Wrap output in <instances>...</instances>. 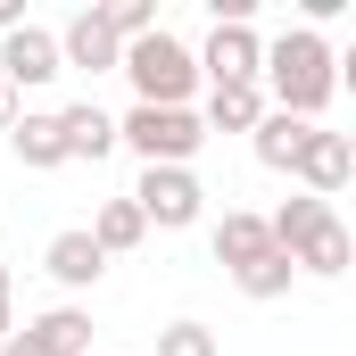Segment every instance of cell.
I'll return each instance as SVG.
<instances>
[{
    "instance_id": "1",
    "label": "cell",
    "mask_w": 356,
    "mask_h": 356,
    "mask_svg": "<svg viewBox=\"0 0 356 356\" xmlns=\"http://www.w3.org/2000/svg\"><path fill=\"white\" fill-rule=\"evenodd\" d=\"M257 91H266L273 116L315 124V116L332 108V91H340V58H332V42H323L315 25H282V33L266 42V58H257Z\"/></svg>"
},
{
    "instance_id": "9",
    "label": "cell",
    "mask_w": 356,
    "mask_h": 356,
    "mask_svg": "<svg viewBox=\"0 0 356 356\" xmlns=\"http://www.w3.org/2000/svg\"><path fill=\"white\" fill-rule=\"evenodd\" d=\"M191 58H199V75H207V83H257L266 42H257V25H216V33H207V50H191Z\"/></svg>"
},
{
    "instance_id": "13",
    "label": "cell",
    "mask_w": 356,
    "mask_h": 356,
    "mask_svg": "<svg viewBox=\"0 0 356 356\" xmlns=\"http://www.w3.org/2000/svg\"><path fill=\"white\" fill-rule=\"evenodd\" d=\"M42 273H50L58 290H91V282L108 273V257L91 249V232H83V224H75V232H58V241L42 249Z\"/></svg>"
},
{
    "instance_id": "8",
    "label": "cell",
    "mask_w": 356,
    "mask_h": 356,
    "mask_svg": "<svg viewBox=\"0 0 356 356\" xmlns=\"http://www.w3.org/2000/svg\"><path fill=\"white\" fill-rule=\"evenodd\" d=\"M0 356H91V315L83 307H50V315H33V323H17Z\"/></svg>"
},
{
    "instance_id": "4",
    "label": "cell",
    "mask_w": 356,
    "mask_h": 356,
    "mask_svg": "<svg viewBox=\"0 0 356 356\" xmlns=\"http://www.w3.org/2000/svg\"><path fill=\"white\" fill-rule=\"evenodd\" d=\"M116 141H124L141 166H191V158L207 149L199 108H124V116H116Z\"/></svg>"
},
{
    "instance_id": "17",
    "label": "cell",
    "mask_w": 356,
    "mask_h": 356,
    "mask_svg": "<svg viewBox=\"0 0 356 356\" xmlns=\"http://www.w3.org/2000/svg\"><path fill=\"white\" fill-rule=\"evenodd\" d=\"M83 232H91V249H99V257H124V249H141V241H149V224H141V207H133V199H99V216H91Z\"/></svg>"
},
{
    "instance_id": "15",
    "label": "cell",
    "mask_w": 356,
    "mask_h": 356,
    "mask_svg": "<svg viewBox=\"0 0 356 356\" xmlns=\"http://www.w3.org/2000/svg\"><path fill=\"white\" fill-rule=\"evenodd\" d=\"M273 241H266V216H249V207H224V224H216V266L224 273H241V266H257Z\"/></svg>"
},
{
    "instance_id": "21",
    "label": "cell",
    "mask_w": 356,
    "mask_h": 356,
    "mask_svg": "<svg viewBox=\"0 0 356 356\" xmlns=\"http://www.w3.org/2000/svg\"><path fill=\"white\" fill-rule=\"evenodd\" d=\"M17 332V282H8V266H0V340Z\"/></svg>"
},
{
    "instance_id": "5",
    "label": "cell",
    "mask_w": 356,
    "mask_h": 356,
    "mask_svg": "<svg viewBox=\"0 0 356 356\" xmlns=\"http://www.w3.org/2000/svg\"><path fill=\"white\" fill-rule=\"evenodd\" d=\"M133 207H141V224H158V232H191L199 216H207V191L191 166H141V182L124 191Z\"/></svg>"
},
{
    "instance_id": "6",
    "label": "cell",
    "mask_w": 356,
    "mask_h": 356,
    "mask_svg": "<svg viewBox=\"0 0 356 356\" xmlns=\"http://www.w3.org/2000/svg\"><path fill=\"white\" fill-rule=\"evenodd\" d=\"M58 75H67V67H58V33H50V25L25 17L17 33H0V83L8 91H50Z\"/></svg>"
},
{
    "instance_id": "2",
    "label": "cell",
    "mask_w": 356,
    "mask_h": 356,
    "mask_svg": "<svg viewBox=\"0 0 356 356\" xmlns=\"http://www.w3.org/2000/svg\"><path fill=\"white\" fill-rule=\"evenodd\" d=\"M266 241H273L298 273H323V282H340V273H348V257H356L348 224H340L323 199H307V191H290V199L266 216Z\"/></svg>"
},
{
    "instance_id": "10",
    "label": "cell",
    "mask_w": 356,
    "mask_h": 356,
    "mask_svg": "<svg viewBox=\"0 0 356 356\" xmlns=\"http://www.w3.org/2000/svg\"><path fill=\"white\" fill-rule=\"evenodd\" d=\"M116 58H124V42L99 25V8H75L67 25H58V67H83V75H116Z\"/></svg>"
},
{
    "instance_id": "23",
    "label": "cell",
    "mask_w": 356,
    "mask_h": 356,
    "mask_svg": "<svg viewBox=\"0 0 356 356\" xmlns=\"http://www.w3.org/2000/svg\"><path fill=\"white\" fill-rule=\"evenodd\" d=\"M8 124H17V91L0 83V133H8Z\"/></svg>"
},
{
    "instance_id": "19",
    "label": "cell",
    "mask_w": 356,
    "mask_h": 356,
    "mask_svg": "<svg viewBox=\"0 0 356 356\" xmlns=\"http://www.w3.org/2000/svg\"><path fill=\"white\" fill-rule=\"evenodd\" d=\"M158 356H224V340H216L199 315H182V323H166V332H158Z\"/></svg>"
},
{
    "instance_id": "22",
    "label": "cell",
    "mask_w": 356,
    "mask_h": 356,
    "mask_svg": "<svg viewBox=\"0 0 356 356\" xmlns=\"http://www.w3.org/2000/svg\"><path fill=\"white\" fill-rule=\"evenodd\" d=\"M25 25V0H0V33H17Z\"/></svg>"
},
{
    "instance_id": "14",
    "label": "cell",
    "mask_w": 356,
    "mask_h": 356,
    "mask_svg": "<svg viewBox=\"0 0 356 356\" xmlns=\"http://www.w3.org/2000/svg\"><path fill=\"white\" fill-rule=\"evenodd\" d=\"M257 116H266V91L257 83H207L199 133H257Z\"/></svg>"
},
{
    "instance_id": "3",
    "label": "cell",
    "mask_w": 356,
    "mask_h": 356,
    "mask_svg": "<svg viewBox=\"0 0 356 356\" xmlns=\"http://www.w3.org/2000/svg\"><path fill=\"white\" fill-rule=\"evenodd\" d=\"M116 75L133 83V108H191V91H199V58H191V42H175V33L158 25V33L124 42Z\"/></svg>"
},
{
    "instance_id": "11",
    "label": "cell",
    "mask_w": 356,
    "mask_h": 356,
    "mask_svg": "<svg viewBox=\"0 0 356 356\" xmlns=\"http://www.w3.org/2000/svg\"><path fill=\"white\" fill-rule=\"evenodd\" d=\"M8 149H17V166H25V175H58V166H67L58 108H17V124H8Z\"/></svg>"
},
{
    "instance_id": "12",
    "label": "cell",
    "mask_w": 356,
    "mask_h": 356,
    "mask_svg": "<svg viewBox=\"0 0 356 356\" xmlns=\"http://www.w3.org/2000/svg\"><path fill=\"white\" fill-rule=\"evenodd\" d=\"M58 141H67V166H75V158L99 166V158L116 149V116H108V108H91V99H75V108H58Z\"/></svg>"
},
{
    "instance_id": "20",
    "label": "cell",
    "mask_w": 356,
    "mask_h": 356,
    "mask_svg": "<svg viewBox=\"0 0 356 356\" xmlns=\"http://www.w3.org/2000/svg\"><path fill=\"white\" fill-rule=\"evenodd\" d=\"M99 25H108L116 42H141V33H158V0H108Z\"/></svg>"
},
{
    "instance_id": "18",
    "label": "cell",
    "mask_w": 356,
    "mask_h": 356,
    "mask_svg": "<svg viewBox=\"0 0 356 356\" xmlns=\"http://www.w3.org/2000/svg\"><path fill=\"white\" fill-rule=\"evenodd\" d=\"M232 282H241V298H290V282H298V266H290L282 249H266L257 266H241Z\"/></svg>"
},
{
    "instance_id": "16",
    "label": "cell",
    "mask_w": 356,
    "mask_h": 356,
    "mask_svg": "<svg viewBox=\"0 0 356 356\" xmlns=\"http://www.w3.org/2000/svg\"><path fill=\"white\" fill-rule=\"evenodd\" d=\"M307 133H315V124H298V116H257V133H249V149H257V166H266V175H290V166H298V149H307Z\"/></svg>"
},
{
    "instance_id": "7",
    "label": "cell",
    "mask_w": 356,
    "mask_h": 356,
    "mask_svg": "<svg viewBox=\"0 0 356 356\" xmlns=\"http://www.w3.org/2000/svg\"><path fill=\"white\" fill-rule=\"evenodd\" d=\"M348 175H356V141L315 124V133H307V149H298V166H290V182H298L307 199H323V207H332V199L348 191Z\"/></svg>"
}]
</instances>
